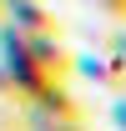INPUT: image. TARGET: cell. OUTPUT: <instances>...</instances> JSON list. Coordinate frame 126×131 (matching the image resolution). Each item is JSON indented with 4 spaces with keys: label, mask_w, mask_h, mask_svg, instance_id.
Here are the masks:
<instances>
[{
    "label": "cell",
    "mask_w": 126,
    "mask_h": 131,
    "mask_svg": "<svg viewBox=\"0 0 126 131\" xmlns=\"http://www.w3.org/2000/svg\"><path fill=\"white\" fill-rule=\"evenodd\" d=\"M20 50H25V61L46 76V81H71V50L61 46V35H20Z\"/></svg>",
    "instance_id": "obj_1"
},
{
    "label": "cell",
    "mask_w": 126,
    "mask_h": 131,
    "mask_svg": "<svg viewBox=\"0 0 126 131\" xmlns=\"http://www.w3.org/2000/svg\"><path fill=\"white\" fill-rule=\"evenodd\" d=\"M71 76H86V81L106 86V91H121V76H116V66H111V56L101 50V56H71Z\"/></svg>",
    "instance_id": "obj_2"
},
{
    "label": "cell",
    "mask_w": 126,
    "mask_h": 131,
    "mask_svg": "<svg viewBox=\"0 0 126 131\" xmlns=\"http://www.w3.org/2000/svg\"><path fill=\"white\" fill-rule=\"evenodd\" d=\"M25 116V131H91L86 116H35V111H20Z\"/></svg>",
    "instance_id": "obj_3"
},
{
    "label": "cell",
    "mask_w": 126,
    "mask_h": 131,
    "mask_svg": "<svg viewBox=\"0 0 126 131\" xmlns=\"http://www.w3.org/2000/svg\"><path fill=\"white\" fill-rule=\"evenodd\" d=\"M106 56H111V66H116V76H121V91H126V25H116V30L106 35Z\"/></svg>",
    "instance_id": "obj_4"
},
{
    "label": "cell",
    "mask_w": 126,
    "mask_h": 131,
    "mask_svg": "<svg viewBox=\"0 0 126 131\" xmlns=\"http://www.w3.org/2000/svg\"><path fill=\"white\" fill-rule=\"evenodd\" d=\"M0 101L20 106V86H15V76H10V66H5V61H0Z\"/></svg>",
    "instance_id": "obj_5"
},
{
    "label": "cell",
    "mask_w": 126,
    "mask_h": 131,
    "mask_svg": "<svg viewBox=\"0 0 126 131\" xmlns=\"http://www.w3.org/2000/svg\"><path fill=\"white\" fill-rule=\"evenodd\" d=\"M111 126H116V131H126V91L111 101Z\"/></svg>",
    "instance_id": "obj_6"
},
{
    "label": "cell",
    "mask_w": 126,
    "mask_h": 131,
    "mask_svg": "<svg viewBox=\"0 0 126 131\" xmlns=\"http://www.w3.org/2000/svg\"><path fill=\"white\" fill-rule=\"evenodd\" d=\"M96 5H101L111 20H121V25H126V0H96Z\"/></svg>",
    "instance_id": "obj_7"
}]
</instances>
